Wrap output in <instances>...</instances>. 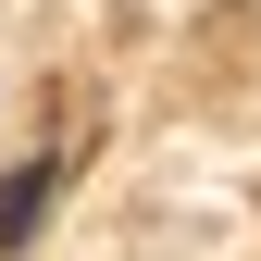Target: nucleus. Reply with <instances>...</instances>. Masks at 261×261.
<instances>
[{
	"label": "nucleus",
	"mask_w": 261,
	"mask_h": 261,
	"mask_svg": "<svg viewBox=\"0 0 261 261\" xmlns=\"http://www.w3.org/2000/svg\"><path fill=\"white\" fill-rule=\"evenodd\" d=\"M50 212V162H25V174H0V249H25Z\"/></svg>",
	"instance_id": "nucleus-1"
}]
</instances>
